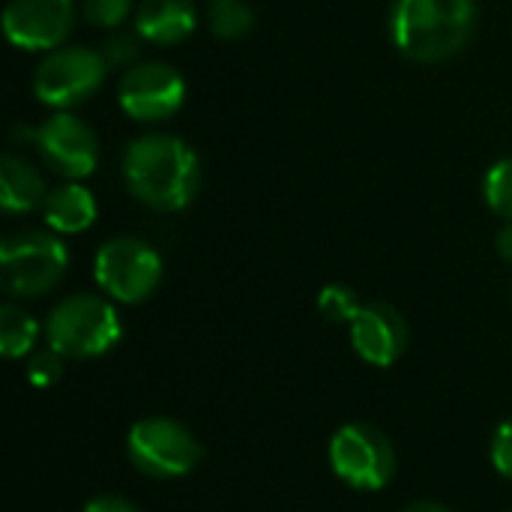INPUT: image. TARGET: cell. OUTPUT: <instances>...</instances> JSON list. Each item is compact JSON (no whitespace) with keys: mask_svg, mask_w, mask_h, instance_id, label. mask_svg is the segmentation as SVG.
I'll use <instances>...</instances> for the list:
<instances>
[{"mask_svg":"<svg viewBox=\"0 0 512 512\" xmlns=\"http://www.w3.org/2000/svg\"><path fill=\"white\" fill-rule=\"evenodd\" d=\"M123 180L150 210L177 213L198 195L201 162L177 135H141L123 153Z\"/></svg>","mask_w":512,"mask_h":512,"instance_id":"cell-1","label":"cell"},{"mask_svg":"<svg viewBox=\"0 0 512 512\" xmlns=\"http://www.w3.org/2000/svg\"><path fill=\"white\" fill-rule=\"evenodd\" d=\"M477 27L474 0H396L390 33L414 63H441L459 54Z\"/></svg>","mask_w":512,"mask_h":512,"instance_id":"cell-2","label":"cell"},{"mask_svg":"<svg viewBox=\"0 0 512 512\" xmlns=\"http://www.w3.org/2000/svg\"><path fill=\"white\" fill-rule=\"evenodd\" d=\"M123 336L117 309L96 294L60 300L45 321V342L66 360H93L108 354Z\"/></svg>","mask_w":512,"mask_h":512,"instance_id":"cell-3","label":"cell"},{"mask_svg":"<svg viewBox=\"0 0 512 512\" xmlns=\"http://www.w3.org/2000/svg\"><path fill=\"white\" fill-rule=\"evenodd\" d=\"M69 267L63 240L45 231L12 234L0 246V279L9 297H42L60 285Z\"/></svg>","mask_w":512,"mask_h":512,"instance_id":"cell-4","label":"cell"},{"mask_svg":"<svg viewBox=\"0 0 512 512\" xmlns=\"http://www.w3.org/2000/svg\"><path fill=\"white\" fill-rule=\"evenodd\" d=\"M126 456L132 468L150 480H180L201 465L204 450L183 423L144 417L126 435Z\"/></svg>","mask_w":512,"mask_h":512,"instance_id":"cell-5","label":"cell"},{"mask_svg":"<svg viewBox=\"0 0 512 512\" xmlns=\"http://www.w3.org/2000/svg\"><path fill=\"white\" fill-rule=\"evenodd\" d=\"M96 285L114 303H144L162 282V258L138 237H114L99 246L93 261Z\"/></svg>","mask_w":512,"mask_h":512,"instance_id":"cell-6","label":"cell"},{"mask_svg":"<svg viewBox=\"0 0 512 512\" xmlns=\"http://www.w3.org/2000/svg\"><path fill=\"white\" fill-rule=\"evenodd\" d=\"M327 456L333 474L357 492H378L396 474V450L390 438L369 423L342 426L330 438Z\"/></svg>","mask_w":512,"mask_h":512,"instance_id":"cell-7","label":"cell"},{"mask_svg":"<svg viewBox=\"0 0 512 512\" xmlns=\"http://www.w3.org/2000/svg\"><path fill=\"white\" fill-rule=\"evenodd\" d=\"M108 69L111 66L105 63L102 51L81 45L54 48L42 57V63L33 72V93L42 105L72 108L99 90Z\"/></svg>","mask_w":512,"mask_h":512,"instance_id":"cell-8","label":"cell"},{"mask_svg":"<svg viewBox=\"0 0 512 512\" xmlns=\"http://www.w3.org/2000/svg\"><path fill=\"white\" fill-rule=\"evenodd\" d=\"M27 135L33 138L42 162L66 180L90 177L99 162L96 132L72 114H54L42 126L27 129Z\"/></svg>","mask_w":512,"mask_h":512,"instance_id":"cell-9","label":"cell"},{"mask_svg":"<svg viewBox=\"0 0 512 512\" xmlns=\"http://www.w3.org/2000/svg\"><path fill=\"white\" fill-rule=\"evenodd\" d=\"M183 96H186V81L180 78V72L156 60L132 66L120 78V90H117L120 108L141 123L168 120L183 105Z\"/></svg>","mask_w":512,"mask_h":512,"instance_id":"cell-10","label":"cell"},{"mask_svg":"<svg viewBox=\"0 0 512 512\" xmlns=\"http://www.w3.org/2000/svg\"><path fill=\"white\" fill-rule=\"evenodd\" d=\"M75 27L72 0H12L3 12V30L24 51H54Z\"/></svg>","mask_w":512,"mask_h":512,"instance_id":"cell-11","label":"cell"},{"mask_svg":"<svg viewBox=\"0 0 512 512\" xmlns=\"http://www.w3.org/2000/svg\"><path fill=\"white\" fill-rule=\"evenodd\" d=\"M351 327V345L369 366H393L408 348V324L390 303H363Z\"/></svg>","mask_w":512,"mask_h":512,"instance_id":"cell-12","label":"cell"},{"mask_svg":"<svg viewBox=\"0 0 512 512\" xmlns=\"http://www.w3.org/2000/svg\"><path fill=\"white\" fill-rule=\"evenodd\" d=\"M195 30L192 0H141L135 33L150 45H177Z\"/></svg>","mask_w":512,"mask_h":512,"instance_id":"cell-13","label":"cell"},{"mask_svg":"<svg viewBox=\"0 0 512 512\" xmlns=\"http://www.w3.org/2000/svg\"><path fill=\"white\" fill-rule=\"evenodd\" d=\"M96 216H99V207H96L93 192L75 180L51 189L42 204V219L57 234H81L96 222Z\"/></svg>","mask_w":512,"mask_h":512,"instance_id":"cell-14","label":"cell"},{"mask_svg":"<svg viewBox=\"0 0 512 512\" xmlns=\"http://www.w3.org/2000/svg\"><path fill=\"white\" fill-rule=\"evenodd\" d=\"M48 198L45 177L21 156L6 153L0 159V204L6 213H30Z\"/></svg>","mask_w":512,"mask_h":512,"instance_id":"cell-15","label":"cell"},{"mask_svg":"<svg viewBox=\"0 0 512 512\" xmlns=\"http://www.w3.org/2000/svg\"><path fill=\"white\" fill-rule=\"evenodd\" d=\"M36 339H39V324L30 312H24L15 303L0 306V351L6 360L30 357Z\"/></svg>","mask_w":512,"mask_h":512,"instance_id":"cell-16","label":"cell"},{"mask_svg":"<svg viewBox=\"0 0 512 512\" xmlns=\"http://www.w3.org/2000/svg\"><path fill=\"white\" fill-rule=\"evenodd\" d=\"M210 30L219 39H240L252 30V9L243 0H213Z\"/></svg>","mask_w":512,"mask_h":512,"instance_id":"cell-17","label":"cell"},{"mask_svg":"<svg viewBox=\"0 0 512 512\" xmlns=\"http://www.w3.org/2000/svg\"><path fill=\"white\" fill-rule=\"evenodd\" d=\"M486 204L495 216L512 222V159H501L489 168L483 183Z\"/></svg>","mask_w":512,"mask_h":512,"instance_id":"cell-18","label":"cell"},{"mask_svg":"<svg viewBox=\"0 0 512 512\" xmlns=\"http://www.w3.org/2000/svg\"><path fill=\"white\" fill-rule=\"evenodd\" d=\"M360 309H363V303L348 285H327L318 294V312L330 324H351Z\"/></svg>","mask_w":512,"mask_h":512,"instance_id":"cell-19","label":"cell"},{"mask_svg":"<svg viewBox=\"0 0 512 512\" xmlns=\"http://www.w3.org/2000/svg\"><path fill=\"white\" fill-rule=\"evenodd\" d=\"M63 360L54 348H42L27 360V381L33 387H51L63 378Z\"/></svg>","mask_w":512,"mask_h":512,"instance_id":"cell-20","label":"cell"},{"mask_svg":"<svg viewBox=\"0 0 512 512\" xmlns=\"http://www.w3.org/2000/svg\"><path fill=\"white\" fill-rule=\"evenodd\" d=\"M132 0H84V18L99 27H117L129 15Z\"/></svg>","mask_w":512,"mask_h":512,"instance_id":"cell-21","label":"cell"},{"mask_svg":"<svg viewBox=\"0 0 512 512\" xmlns=\"http://www.w3.org/2000/svg\"><path fill=\"white\" fill-rule=\"evenodd\" d=\"M492 465L501 477L512 480V420L501 423L492 435V447H489Z\"/></svg>","mask_w":512,"mask_h":512,"instance_id":"cell-22","label":"cell"},{"mask_svg":"<svg viewBox=\"0 0 512 512\" xmlns=\"http://www.w3.org/2000/svg\"><path fill=\"white\" fill-rule=\"evenodd\" d=\"M102 57L108 66H129L138 57V39L132 33H114L108 36V42L102 45Z\"/></svg>","mask_w":512,"mask_h":512,"instance_id":"cell-23","label":"cell"},{"mask_svg":"<svg viewBox=\"0 0 512 512\" xmlns=\"http://www.w3.org/2000/svg\"><path fill=\"white\" fill-rule=\"evenodd\" d=\"M84 512H141L132 501L126 498H117V495H102V498H93L87 501Z\"/></svg>","mask_w":512,"mask_h":512,"instance_id":"cell-24","label":"cell"},{"mask_svg":"<svg viewBox=\"0 0 512 512\" xmlns=\"http://www.w3.org/2000/svg\"><path fill=\"white\" fill-rule=\"evenodd\" d=\"M495 246H498V255H501L504 261H510L512 264V222H507V225L498 231V240H495Z\"/></svg>","mask_w":512,"mask_h":512,"instance_id":"cell-25","label":"cell"},{"mask_svg":"<svg viewBox=\"0 0 512 512\" xmlns=\"http://www.w3.org/2000/svg\"><path fill=\"white\" fill-rule=\"evenodd\" d=\"M402 512H453L447 510V507H441V504H432V501H417V504H411L408 510Z\"/></svg>","mask_w":512,"mask_h":512,"instance_id":"cell-26","label":"cell"}]
</instances>
